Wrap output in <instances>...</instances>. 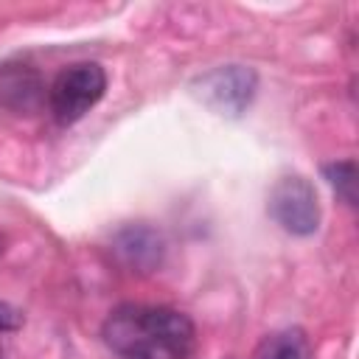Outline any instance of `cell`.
<instances>
[{
	"instance_id": "7",
	"label": "cell",
	"mask_w": 359,
	"mask_h": 359,
	"mask_svg": "<svg viewBox=\"0 0 359 359\" xmlns=\"http://www.w3.org/2000/svg\"><path fill=\"white\" fill-rule=\"evenodd\" d=\"M250 359H311V342L303 328H280L266 334Z\"/></svg>"
},
{
	"instance_id": "11",
	"label": "cell",
	"mask_w": 359,
	"mask_h": 359,
	"mask_svg": "<svg viewBox=\"0 0 359 359\" xmlns=\"http://www.w3.org/2000/svg\"><path fill=\"white\" fill-rule=\"evenodd\" d=\"M0 359H3V356H0Z\"/></svg>"
},
{
	"instance_id": "6",
	"label": "cell",
	"mask_w": 359,
	"mask_h": 359,
	"mask_svg": "<svg viewBox=\"0 0 359 359\" xmlns=\"http://www.w3.org/2000/svg\"><path fill=\"white\" fill-rule=\"evenodd\" d=\"M42 79L28 70L25 65L22 67H8L0 73V101L11 109H34L39 101H42Z\"/></svg>"
},
{
	"instance_id": "2",
	"label": "cell",
	"mask_w": 359,
	"mask_h": 359,
	"mask_svg": "<svg viewBox=\"0 0 359 359\" xmlns=\"http://www.w3.org/2000/svg\"><path fill=\"white\" fill-rule=\"evenodd\" d=\"M107 93V73L95 62H79L65 67L50 90H48V107L56 118V123L70 126L81 121Z\"/></svg>"
},
{
	"instance_id": "10",
	"label": "cell",
	"mask_w": 359,
	"mask_h": 359,
	"mask_svg": "<svg viewBox=\"0 0 359 359\" xmlns=\"http://www.w3.org/2000/svg\"><path fill=\"white\" fill-rule=\"evenodd\" d=\"M0 252H3V241H0Z\"/></svg>"
},
{
	"instance_id": "1",
	"label": "cell",
	"mask_w": 359,
	"mask_h": 359,
	"mask_svg": "<svg viewBox=\"0 0 359 359\" xmlns=\"http://www.w3.org/2000/svg\"><path fill=\"white\" fill-rule=\"evenodd\" d=\"M101 337L121 359H188L196 348L194 320L171 306L121 303L107 314Z\"/></svg>"
},
{
	"instance_id": "5",
	"label": "cell",
	"mask_w": 359,
	"mask_h": 359,
	"mask_svg": "<svg viewBox=\"0 0 359 359\" xmlns=\"http://www.w3.org/2000/svg\"><path fill=\"white\" fill-rule=\"evenodd\" d=\"M165 236L151 224H126L112 236L115 261L135 275H151L165 261Z\"/></svg>"
},
{
	"instance_id": "8",
	"label": "cell",
	"mask_w": 359,
	"mask_h": 359,
	"mask_svg": "<svg viewBox=\"0 0 359 359\" xmlns=\"http://www.w3.org/2000/svg\"><path fill=\"white\" fill-rule=\"evenodd\" d=\"M323 177L328 185L337 191V196L348 205L356 208V160H337L323 165Z\"/></svg>"
},
{
	"instance_id": "4",
	"label": "cell",
	"mask_w": 359,
	"mask_h": 359,
	"mask_svg": "<svg viewBox=\"0 0 359 359\" xmlns=\"http://www.w3.org/2000/svg\"><path fill=\"white\" fill-rule=\"evenodd\" d=\"M191 87L210 109L236 118L252 104L258 90V76L252 67L244 65H222L202 73Z\"/></svg>"
},
{
	"instance_id": "9",
	"label": "cell",
	"mask_w": 359,
	"mask_h": 359,
	"mask_svg": "<svg viewBox=\"0 0 359 359\" xmlns=\"http://www.w3.org/2000/svg\"><path fill=\"white\" fill-rule=\"evenodd\" d=\"M20 325H22V314H20L14 306H8V303L0 300V334L17 331Z\"/></svg>"
},
{
	"instance_id": "3",
	"label": "cell",
	"mask_w": 359,
	"mask_h": 359,
	"mask_svg": "<svg viewBox=\"0 0 359 359\" xmlns=\"http://www.w3.org/2000/svg\"><path fill=\"white\" fill-rule=\"evenodd\" d=\"M266 210L280 230H286L289 236H300V238L314 236L320 227V216H323L317 188L300 174L280 177L272 185Z\"/></svg>"
}]
</instances>
